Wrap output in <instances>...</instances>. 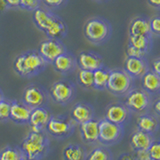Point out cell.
Returning a JSON list of instances; mask_svg holds the SVG:
<instances>
[{
    "label": "cell",
    "mask_w": 160,
    "mask_h": 160,
    "mask_svg": "<svg viewBox=\"0 0 160 160\" xmlns=\"http://www.w3.org/2000/svg\"><path fill=\"white\" fill-rule=\"evenodd\" d=\"M128 33L131 36H147L152 37L153 35L150 29L149 18L145 16H136L134 17L129 23Z\"/></svg>",
    "instance_id": "18"
},
{
    "label": "cell",
    "mask_w": 160,
    "mask_h": 160,
    "mask_svg": "<svg viewBox=\"0 0 160 160\" xmlns=\"http://www.w3.org/2000/svg\"><path fill=\"white\" fill-rule=\"evenodd\" d=\"M31 108L25 105L22 101L19 100H11V107H10V118L16 124H28L30 114H31Z\"/></svg>",
    "instance_id": "17"
},
{
    "label": "cell",
    "mask_w": 160,
    "mask_h": 160,
    "mask_svg": "<svg viewBox=\"0 0 160 160\" xmlns=\"http://www.w3.org/2000/svg\"><path fill=\"white\" fill-rule=\"evenodd\" d=\"M133 78L124 71V69L110 70L106 89L115 96L126 95L132 87Z\"/></svg>",
    "instance_id": "5"
},
{
    "label": "cell",
    "mask_w": 160,
    "mask_h": 160,
    "mask_svg": "<svg viewBox=\"0 0 160 160\" xmlns=\"http://www.w3.org/2000/svg\"><path fill=\"white\" fill-rule=\"evenodd\" d=\"M112 32L111 23L107 19L99 16L89 18L83 27L85 38L93 45L105 44L111 38Z\"/></svg>",
    "instance_id": "3"
},
{
    "label": "cell",
    "mask_w": 160,
    "mask_h": 160,
    "mask_svg": "<svg viewBox=\"0 0 160 160\" xmlns=\"http://www.w3.org/2000/svg\"><path fill=\"white\" fill-rule=\"evenodd\" d=\"M110 70L106 66H102L93 71V88L96 90H105L107 86Z\"/></svg>",
    "instance_id": "26"
},
{
    "label": "cell",
    "mask_w": 160,
    "mask_h": 160,
    "mask_svg": "<svg viewBox=\"0 0 160 160\" xmlns=\"http://www.w3.org/2000/svg\"><path fill=\"white\" fill-rule=\"evenodd\" d=\"M94 108L86 102H77L70 111V118L76 124H82L94 118Z\"/></svg>",
    "instance_id": "16"
},
{
    "label": "cell",
    "mask_w": 160,
    "mask_h": 160,
    "mask_svg": "<svg viewBox=\"0 0 160 160\" xmlns=\"http://www.w3.org/2000/svg\"><path fill=\"white\" fill-rule=\"evenodd\" d=\"M126 55L127 57H136V58H144L147 54H145L144 52L140 51L137 48H135L131 45H127L126 47Z\"/></svg>",
    "instance_id": "36"
},
{
    "label": "cell",
    "mask_w": 160,
    "mask_h": 160,
    "mask_svg": "<svg viewBox=\"0 0 160 160\" xmlns=\"http://www.w3.org/2000/svg\"><path fill=\"white\" fill-rule=\"evenodd\" d=\"M80 135L85 143H95L98 141L99 138V126L98 120L95 118L89 120L87 122H84L79 125Z\"/></svg>",
    "instance_id": "19"
},
{
    "label": "cell",
    "mask_w": 160,
    "mask_h": 160,
    "mask_svg": "<svg viewBox=\"0 0 160 160\" xmlns=\"http://www.w3.org/2000/svg\"><path fill=\"white\" fill-rule=\"evenodd\" d=\"M149 21L152 35L154 34L160 36V15H156V16L152 17L151 19H149Z\"/></svg>",
    "instance_id": "35"
},
{
    "label": "cell",
    "mask_w": 160,
    "mask_h": 160,
    "mask_svg": "<svg viewBox=\"0 0 160 160\" xmlns=\"http://www.w3.org/2000/svg\"><path fill=\"white\" fill-rule=\"evenodd\" d=\"M52 65L55 71L62 75H68L72 73L78 67L76 56L68 50L55 59Z\"/></svg>",
    "instance_id": "12"
},
{
    "label": "cell",
    "mask_w": 160,
    "mask_h": 160,
    "mask_svg": "<svg viewBox=\"0 0 160 160\" xmlns=\"http://www.w3.org/2000/svg\"><path fill=\"white\" fill-rule=\"evenodd\" d=\"M7 3H8V6L9 8H19V3H20V0H6Z\"/></svg>",
    "instance_id": "41"
},
{
    "label": "cell",
    "mask_w": 160,
    "mask_h": 160,
    "mask_svg": "<svg viewBox=\"0 0 160 160\" xmlns=\"http://www.w3.org/2000/svg\"><path fill=\"white\" fill-rule=\"evenodd\" d=\"M85 160H112V153L105 147H96L87 154Z\"/></svg>",
    "instance_id": "30"
},
{
    "label": "cell",
    "mask_w": 160,
    "mask_h": 160,
    "mask_svg": "<svg viewBox=\"0 0 160 160\" xmlns=\"http://www.w3.org/2000/svg\"><path fill=\"white\" fill-rule=\"evenodd\" d=\"M51 116L52 113L47 107H38L32 109L28 122L30 131H45V128H46Z\"/></svg>",
    "instance_id": "11"
},
{
    "label": "cell",
    "mask_w": 160,
    "mask_h": 160,
    "mask_svg": "<svg viewBox=\"0 0 160 160\" xmlns=\"http://www.w3.org/2000/svg\"><path fill=\"white\" fill-rule=\"evenodd\" d=\"M94 1H96V2H98V3H102V2H106V1H108V0H94Z\"/></svg>",
    "instance_id": "45"
},
{
    "label": "cell",
    "mask_w": 160,
    "mask_h": 160,
    "mask_svg": "<svg viewBox=\"0 0 160 160\" xmlns=\"http://www.w3.org/2000/svg\"><path fill=\"white\" fill-rule=\"evenodd\" d=\"M142 87L148 93L160 91V76L152 70H149L142 76Z\"/></svg>",
    "instance_id": "24"
},
{
    "label": "cell",
    "mask_w": 160,
    "mask_h": 160,
    "mask_svg": "<svg viewBox=\"0 0 160 160\" xmlns=\"http://www.w3.org/2000/svg\"><path fill=\"white\" fill-rule=\"evenodd\" d=\"M47 65L37 50H27L14 59L13 69L19 76L31 78L43 72Z\"/></svg>",
    "instance_id": "1"
},
{
    "label": "cell",
    "mask_w": 160,
    "mask_h": 160,
    "mask_svg": "<svg viewBox=\"0 0 160 160\" xmlns=\"http://www.w3.org/2000/svg\"><path fill=\"white\" fill-rule=\"evenodd\" d=\"M99 138L98 141L104 145H113L122 139L124 134L123 125H118L106 119L98 120Z\"/></svg>",
    "instance_id": "8"
},
{
    "label": "cell",
    "mask_w": 160,
    "mask_h": 160,
    "mask_svg": "<svg viewBox=\"0 0 160 160\" xmlns=\"http://www.w3.org/2000/svg\"><path fill=\"white\" fill-rule=\"evenodd\" d=\"M77 83L83 89L90 90L93 88V71L79 69L77 73Z\"/></svg>",
    "instance_id": "28"
},
{
    "label": "cell",
    "mask_w": 160,
    "mask_h": 160,
    "mask_svg": "<svg viewBox=\"0 0 160 160\" xmlns=\"http://www.w3.org/2000/svg\"><path fill=\"white\" fill-rule=\"evenodd\" d=\"M10 107H11V100L4 97L0 101V122H5L9 120Z\"/></svg>",
    "instance_id": "31"
},
{
    "label": "cell",
    "mask_w": 160,
    "mask_h": 160,
    "mask_svg": "<svg viewBox=\"0 0 160 160\" xmlns=\"http://www.w3.org/2000/svg\"><path fill=\"white\" fill-rule=\"evenodd\" d=\"M150 96L144 89H131L125 97V106L134 112H142L149 106Z\"/></svg>",
    "instance_id": "10"
},
{
    "label": "cell",
    "mask_w": 160,
    "mask_h": 160,
    "mask_svg": "<svg viewBox=\"0 0 160 160\" xmlns=\"http://www.w3.org/2000/svg\"><path fill=\"white\" fill-rule=\"evenodd\" d=\"M158 126L159 124L157 118L152 116V115L144 114L137 119V128L140 131L151 134L156 131Z\"/></svg>",
    "instance_id": "25"
},
{
    "label": "cell",
    "mask_w": 160,
    "mask_h": 160,
    "mask_svg": "<svg viewBox=\"0 0 160 160\" xmlns=\"http://www.w3.org/2000/svg\"><path fill=\"white\" fill-rule=\"evenodd\" d=\"M128 44L135 48H137L138 50H140V51L144 52L145 54H148L150 52V50L152 49L153 41H152V37L131 36V35H129Z\"/></svg>",
    "instance_id": "27"
},
{
    "label": "cell",
    "mask_w": 160,
    "mask_h": 160,
    "mask_svg": "<svg viewBox=\"0 0 160 160\" xmlns=\"http://www.w3.org/2000/svg\"><path fill=\"white\" fill-rule=\"evenodd\" d=\"M118 160H136L135 155L130 154V153H123L121 155H119Z\"/></svg>",
    "instance_id": "39"
},
{
    "label": "cell",
    "mask_w": 160,
    "mask_h": 160,
    "mask_svg": "<svg viewBox=\"0 0 160 160\" xmlns=\"http://www.w3.org/2000/svg\"><path fill=\"white\" fill-rule=\"evenodd\" d=\"M22 157L19 146H6L0 150V160H20Z\"/></svg>",
    "instance_id": "29"
},
{
    "label": "cell",
    "mask_w": 160,
    "mask_h": 160,
    "mask_svg": "<svg viewBox=\"0 0 160 160\" xmlns=\"http://www.w3.org/2000/svg\"><path fill=\"white\" fill-rule=\"evenodd\" d=\"M147 150H148L150 159L160 160V140H155V141H153Z\"/></svg>",
    "instance_id": "33"
},
{
    "label": "cell",
    "mask_w": 160,
    "mask_h": 160,
    "mask_svg": "<svg viewBox=\"0 0 160 160\" xmlns=\"http://www.w3.org/2000/svg\"><path fill=\"white\" fill-rule=\"evenodd\" d=\"M37 51L47 62V64H52L58 56L67 51V48L62 42V40L47 38L40 43Z\"/></svg>",
    "instance_id": "9"
},
{
    "label": "cell",
    "mask_w": 160,
    "mask_h": 160,
    "mask_svg": "<svg viewBox=\"0 0 160 160\" xmlns=\"http://www.w3.org/2000/svg\"><path fill=\"white\" fill-rule=\"evenodd\" d=\"M21 101L29 108L46 107L49 102V93L39 84H30L24 89Z\"/></svg>",
    "instance_id": "7"
},
{
    "label": "cell",
    "mask_w": 160,
    "mask_h": 160,
    "mask_svg": "<svg viewBox=\"0 0 160 160\" xmlns=\"http://www.w3.org/2000/svg\"><path fill=\"white\" fill-rule=\"evenodd\" d=\"M86 150L80 144H68L62 151L63 160H85Z\"/></svg>",
    "instance_id": "23"
},
{
    "label": "cell",
    "mask_w": 160,
    "mask_h": 160,
    "mask_svg": "<svg viewBox=\"0 0 160 160\" xmlns=\"http://www.w3.org/2000/svg\"><path fill=\"white\" fill-rule=\"evenodd\" d=\"M56 16H57V14L51 11V10L39 7L33 11L32 18H33V22L35 24V26L39 30H41V31L44 32L45 30L50 26V24L53 22V20Z\"/></svg>",
    "instance_id": "20"
},
{
    "label": "cell",
    "mask_w": 160,
    "mask_h": 160,
    "mask_svg": "<svg viewBox=\"0 0 160 160\" xmlns=\"http://www.w3.org/2000/svg\"><path fill=\"white\" fill-rule=\"evenodd\" d=\"M49 94L55 103L59 105H66L75 97L76 86L68 79H60L51 85Z\"/></svg>",
    "instance_id": "6"
},
{
    "label": "cell",
    "mask_w": 160,
    "mask_h": 160,
    "mask_svg": "<svg viewBox=\"0 0 160 160\" xmlns=\"http://www.w3.org/2000/svg\"><path fill=\"white\" fill-rule=\"evenodd\" d=\"M152 71L160 76V57L156 58L152 62Z\"/></svg>",
    "instance_id": "38"
},
{
    "label": "cell",
    "mask_w": 160,
    "mask_h": 160,
    "mask_svg": "<svg viewBox=\"0 0 160 160\" xmlns=\"http://www.w3.org/2000/svg\"><path fill=\"white\" fill-rule=\"evenodd\" d=\"M42 0H20L19 8L26 10V11H34L40 7Z\"/></svg>",
    "instance_id": "32"
},
{
    "label": "cell",
    "mask_w": 160,
    "mask_h": 160,
    "mask_svg": "<svg viewBox=\"0 0 160 160\" xmlns=\"http://www.w3.org/2000/svg\"><path fill=\"white\" fill-rule=\"evenodd\" d=\"M20 160H35V159H29V158H27V157H25V156H23L21 159Z\"/></svg>",
    "instance_id": "46"
},
{
    "label": "cell",
    "mask_w": 160,
    "mask_h": 160,
    "mask_svg": "<svg viewBox=\"0 0 160 160\" xmlns=\"http://www.w3.org/2000/svg\"><path fill=\"white\" fill-rule=\"evenodd\" d=\"M135 158H136V160H148V159H150L148 150H139V151H136Z\"/></svg>",
    "instance_id": "37"
},
{
    "label": "cell",
    "mask_w": 160,
    "mask_h": 160,
    "mask_svg": "<svg viewBox=\"0 0 160 160\" xmlns=\"http://www.w3.org/2000/svg\"><path fill=\"white\" fill-rule=\"evenodd\" d=\"M69 0H42V2L50 9H60L66 6Z\"/></svg>",
    "instance_id": "34"
},
{
    "label": "cell",
    "mask_w": 160,
    "mask_h": 160,
    "mask_svg": "<svg viewBox=\"0 0 160 160\" xmlns=\"http://www.w3.org/2000/svg\"><path fill=\"white\" fill-rule=\"evenodd\" d=\"M44 33L46 34L47 38L62 40L66 37L68 33L67 24L59 15H57L53 20V22L50 24V26L44 31Z\"/></svg>",
    "instance_id": "21"
},
{
    "label": "cell",
    "mask_w": 160,
    "mask_h": 160,
    "mask_svg": "<svg viewBox=\"0 0 160 160\" xmlns=\"http://www.w3.org/2000/svg\"><path fill=\"white\" fill-rule=\"evenodd\" d=\"M129 116V109L125 106V104L120 102H114L109 104L105 110V119L108 121L123 125Z\"/></svg>",
    "instance_id": "13"
},
{
    "label": "cell",
    "mask_w": 160,
    "mask_h": 160,
    "mask_svg": "<svg viewBox=\"0 0 160 160\" xmlns=\"http://www.w3.org/2000/svg\"><path fill=\"white\" fill-rule=\"evenodd\" d=\"M148 160H152V159H148Z\"/></svg>",
    "instance_id": "47"
},
{
    "label": "cell",
    "mask_w": 160,
    "mask_h": 160,
    "mask_svg": "<svg viewBox=\"0 0 160 160\" xmlns=\"http://www.w3.org/2000/svg\"><path fill=\"white\" fill-rule=\"evenodd\" d=\"M152 142H153V138L151 136V134L140 131V130L135 131L131 135V138H130V144H131V147L135 151L147 150Z\"/></svg>",
    "instance_id": "22"
},
{
    "label": "cell",
    "mask_w": 160,
    "mask_h": 160,
    "mask_svg": "<svg viewBox=\"0 0 160 160\" xmlns=\"http://www.w3.org/2000/svg\"><path fill=\"white\" fill-rule=\"evenodd\" d=\"M153 109H154V111L156 112L159 116H160V98L157 99L156 101L154 102L153 104Z\"/></svg>",
    "instance_id": "43"
},
{
    "label": "cell",
    "mask_w": 160,
    "mask_h": 160,
    "mask_svg": "<svg viewBox=\"0 0 160 160\" xmlns=\"http://www.w3.org/2000/svg\"><path fill=\"white\" fill-rule=\"evenodd\" d=\"M124 71L129 74L133 79L141 78L145 73L149 71V64L145 57H126L124 62Z\"/></svg>",
    "instance_id": "15"
},
{
    "label": "cell",
    "mask_w": 160,
    "mask_h": 160,
    "mask_svg": "<svg viewBox=\"0 0 160 160\" xmlns=\"http://www.w3.org/2000/svg\"><path fill=\"white\" fill-rule=\"evenodd\" d=\"M8 9H10V8L8 6V3L6 0H0V14L7 11Z\"/></svg>",
    "instance_id": "40"
},
{
    "label": "cell",
    "mask_w": 160,
    "mask_h": 160,
    "mask_svg": "<svg viewBox=\"0 0 160 160\" xmlns=\"http://www.w3.org/2000/svg\"><path fill=\"white\" fill-rule=\"evenodd\" d=\"M4 98V95H3V92H2V90L0 89V101H1V100Z\"/></svg>",
    "instance_id": "44"
},
{
    "label": "cell",
    "mask_w": 160,
    "mask_h": 160,
    "mask_svg": "<svg viewBox=\"0 0 160 160\" xmlns=\"http://www.w3.org/2000/svg\"><path fill=\"white\" fill-rule=\"evenodd\" d=\"M149 6L155 9H160V0H147Z\"/></svg>",
    "instance_id": "42"
},
{
    "label": "cell",
    "mask_w": 160,
    "mask_h": 160,
    "mask_svg": "<svg viewBox=\"0 0 160 160\" xmlns=\"http://www.w3.org/2000/svg\"><path fill=\"white\" fill-rule=\"evenodd\" d=\"M19 148L23 156L29 159L41 160L49 151L50 141L45 131H30L22 140Z\"/></svg>",
    "instance_id": "2"
},
{
    "label": "cell",
    "mask_w": 160,
    "mask_h": 160,
    "mask_svg": "<svg viewBox=\"0 0 160 160\" xmlns=\"http://www.w3.org/2000/svg\"><path fill=\"white\" fill-rule=\"evenodd\" d=\"M76 58L77 66L79 69L94 71V70L104 66L102 56L93 51H82L79 53Z\"/></svg>",
    "instance_id": "14"
},
{
    "label": "cell",
    "mask_w": 160,
    "mask_h": 160,
    "mask_svg": "<svg viewBox=\"0 0 160 160\" xmlns=\"http://www.w3.org/2000/svg\"><path fill=\"white\" fill-rule=\"evenodd\" d=\"M76 123L65 115H52L45 128V132L56 139H66L72 136Z\"/></svg>",
    "instance_id": "4"
}]
</instances>
